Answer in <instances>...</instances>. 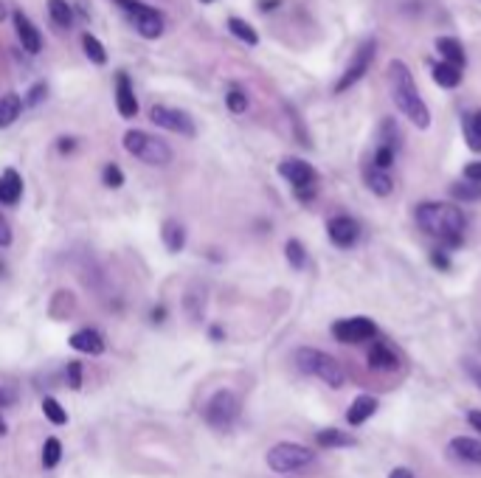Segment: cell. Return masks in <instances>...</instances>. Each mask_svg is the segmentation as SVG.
<instances>
[{"label": "cell", "instance_id": "5b68a950", "mask_svg": "<svg viewBox=\"0 0 481 478\" xmlns=\"http://www.w3.org/2000/svg\"><path fill=\"white\" fill-rule=\"evenodd\" d=\"M113 3H116L118 8L127 11L130 23L135 25V31H138L144 39H158V37H164L166 23H164V14H161L158 8H152V6H147V3H141V0H113Z\"/></svg>", "mask_w": 481, "mask_h": 478}, {"label": "cell", "instance_id": "60d3db41", "mask_svg": "<svg viewBox=\"0 0 481 478\" xmlns=\"http://www.w3.org/2000/svg\"><path fill=\"white\" fill-rule=\"evenodd\" d=\"M465 180H473V183H481V161H473L465 166Z\"/></svg>", "mask_w": 481, "mask_h": 478}, {"label": "cell", "instance_id": "681fc988", "mask_svg": "<svg viewBox=\"0 0 481 478\" xmlns=\"http://www.w3.org/2000/svg\"><path fill=\"white\" fill-rule=\"evenodd\" d=\"M6 17H8V8H6V3H3V0H0V23H3V20H6Z\"/></svg>", "mask_w": 481, "mask_h": 478}, {"label": "cell", "instance_id": "603a6c76", "mask_svg": "<svg viewBox=\"0 0 481 478\" xmlns=\"http://www.w3.org/2000/svg\"><path fill=\"white\" fill-rule=\"evenodd\" d=\"M315 445L318 448H352L355 436H349L346 431H338V428H324L315 434Z\"/></svg>", "mask_w": 481, "mask_h": 478}, {"label": "cell", "instance_id": "816d5d0a", "mask_svg": "<svg viewBox=\"0 0 481 478\" xmlns=\"http://www.w3.org/2000/svg\"><path fill=\"white\" fill-rule=\"evenodd\" d=\"M200 3H214V0H200Z\"/></svg>", "mask_w": 481, "mask_h": 478}, {"label": "cell", "instance_id": "52a82bcc", "mask_svg": "<svg viewBox=\"0 0 481 478\" xmlns=\"http://www.w3.org/2000/svg\"><path fill=\"white\" fill-rule=\"evenodd\" d=\"M203 417H206V422H209L212 428L229 431V428L237 422V417H240V397H237L234 391H229V388L217 391V394L206 403Z\"/></svg>", "mask_w": 481, "mask_h": 478}, {"label": "cell", "instance_id": "836d02e7", "mask_svg": "<svg viewBox=\"0 0 481 478\" xmlns=\"http://www.w3.org/2000/svg\"><path fill=\"white\" fill-rule=\"evenodd\" d=\"M394 155H397V149H391V147L380 144V147L375 149L372 166H375V169H383V172H389V169H391V164H394Z\"/></svg>", "mask_w": 481, "mask_h": 478}, {"label": "cell", "instance_id": "f546056e", "mask_svg": "<svg viewBox=\"0 0 481 478\" xmlns=\"http://www.w3.org/2000/svg\"><path fill=\"white\" fill-rule=\"evenodd\" d=\"M229 31H231L237 39L248 42V45H256V42H259L256 28H253L248 20H242V17H229Z\"/></svg>", "mask_w": 481, "mask_h": 478}, {"label": "cell", "instance_id": "8992f818", "mask_svg": "<svg viewBox=\"0 0 481 478\" xmlns=\"http://www.w3.org/2000/svg\"><path fill=\"white\" fill-rule=\"evenodd\" d=\"M315 459V453L298 442H279L267 451V467L273 473H296L301 467H307Z\"/></svg>", "mask_w": 481, "mask_h": 478}, {"label": "cell", "instance_id": "d6986e66", "mask_svg": "<svg viewBox=\"0 0 481 478\" xmlns=\"http://www.w3.org/2000/svg\"><path fill=\"white\" fill-rule=\"evenodd\" d=\"M23 197V180L14 169H6L0 178V203L3 206H17Z\"/></svg>", "mask_w": 481, "mask_h": 478}, {"label": "cell", "instance_id": "484cf974", "mask_svg": "<svg viewBox=\"0 0 481 478\" xmlns=\"http://www.w3.org/2000/svg\"><path fill=\"white\" fill-rule=\"evenodd\" d=\"M434 82L439 85V87H448V90H453V87H459L462 85V71L459 68H453V65H448V62H439V65H434Z\"/></svg>", "mask_w": 481, "mask_h": 478}, {"label": "cell", "instance_id": "7402d4cb", "mask_svg": "<svg viewBox=\"0 0 481 478\" xmlns=\"http://www.w3.org/2000/svg\"><path fill=\"white\" fill-rule=\"evenodd\" d=\"M23 113V99L17 93H6L0 96V130L11 127Z\"/></svg>", "mask_w": 481, "mask_h": 478}, {"label": "cell", "instance_id": "d4e9b609", "mask_svg": "<svg viewBox=\"0 0 481 478\" xmlns=\"http://www.w3.org/2000/svg\"><path fill=\"white\" fill-rule=\"evenodd\" d=\"M462 127H465V141L473 152H481V110L476 113H465L462 116Z\"/></svg>", "mask_w": 481, "mask_h": 478}, {"label": "cell", "instance_id": "7dc6e473", "mask_svg": "<svg viewBox=\"0 0 481 478\" xmlns=\"http://www.w3.org/2000/svg\"><path fill=\"white\" fill-rule=\"evenodd\" d=\"M164 318H166V307H155V310H152V321L161 324Z\"/></svg>", "mask_w": 481, "mask_h": 478}, {"label": "cell", "instance_id": "f35d334b", "mask_svg": "<svg viewBox=\"0 0 481 478\" xmlns=\"http://www.w3.org/2000/svg\"><path fill=\"white\" fill-rule=\"evenodd\" d=\"M45 96H48V85H45V82H39V85H34V87L28 90V96L23 99V104H28V107H37V104H39Z\"/></svg>", "mask_w": 481, "mask_h": 478}, {"label": "cell", "instance_id": "44dd1931", "mask_svg": "<svg viewBox=\"0 0 481 478\" xmlns=\"http://www.w3.org/2000/svg\"><path fill=\"white\" fill-rule=\"evenodd\" d=\"M363 178H366V186L372 189V195H377V197H389V195L394 192V180H391V175L383 172V169L369 166Z\"/></svg>", "mask_w": 481, "mask_h": 478}, {"label": "cell", "instance_id": "f6af8a7d", "mask_svg": "<svg viewBox=\"0 0 481 478\" xmlns=\"http://www.w3.org/2000/svg\"><path fill=\"white\" fill-rule=\"evenodd\" d=\"M59 152H73V147H76V141L73 138H59Z\"/></svg>", "mask_w": 481, "mask_h": 478}, {"label": "cell", "instance_id": "4316f807", "mask_svg": "<svg viewBox=\"0 0 481 478\" xmlns=\"http://www.w3.org/2000/svg\"><path fill=\"white\" fill-rule=\"evenodd\" d=\"M48 14H51L54 25H59V28L73 25V8L68 6V0H48Z\"/></svg>", "mask_w": 481, "mask_h": 478}, {"label": "cell", "instance_id": "e0dca14e", "mask_svg": "<svg viewBox=\"0 0 481 478\" xmlns=\"http://www.w3.org/2000/svg\"><path fill=\"white\" fill-rule=\"evenodd\" d=\"M375 411H377V397H372V394H360V397H355L352 400V405H349V411H346V422L349 425H363L366 419H372L375 417Z\"/></svg>", "mask_w": 481, "mask_h": 478}, {"label": "cell", "instance_id": "4dcf8cb0", "mask_svg": "<svg viewBox=\"0 0 481 478\" xmlns=\"http://www.w3.org/2000/svg\"><path fill=\"white\" fill-rule=\"evenodd\" d=\"M284 256H287V262H290L293 270H301L307 264V250H304V245L298 239H287L284 242Z\"/></svg>", "mask_w": 481, "mask_h": 478}, {"label": "cell", "instance_id": "ab89813d", "mask_svg": "<svg viewBox=\"0 0 481 478\" xmlns=\"http://www.w3.org/2000/svg\"><path fill=\"white\" fill-rule=\"evenodd\" d=\"M431 262H434V267H439V270H451V259H448V250H442V247L431 250Z\"/></svg>", "mask_w": 481, "mask_h": 478}, {"label": "cell", "instance_id": "83f0119b", "mask_svg": "<svg viewBox=\"0 0 481 478\" xmlns=\"http://www.w3.org/2000/svg\"><path fill=\"white\" fill-rule=\"evenodd\" d=\"M451 197L453 200H462V203H479L481 200V183L473 180H459L451 186Z\"/></svg>", "mask_w": 481, "mask_h": 478}, {"label": "cell", "instance_id": "e575fe53", "mask_svg": "<svg viewBox=\"0 0 481 478\" xmlns=\"http://www.w3.org/2000/svg\"><path fill=\"white\" fill-rule=\"evenodd\" d=\"M226 107H229L234 116H242V113L248 110V96L242 93L240 87H231V90L226 93Z\"/></svg>", "mask_w": 481, "mask_h": 478}, {"label": "cell", "instance_id": "74e56055", "mask_svg": "<svg viewBox=\"0 0 481 478\" xmlns=\"http://www.w3.org/2000/svg\"><path fill=\"white\" fill-rule=\"evenodd\" d=\"M65 380H68V388H73V391L82 388V363H79V360H71V363H68Z\"/></svg>", "mask_w": 481, "mask_h": 478}, {"label": "cell", "instance_id": "ffe728a7", "mask_svg": "<svg viewBox=\"0 0 481 478\" xmlns=\"http://www.w3.org/2000/svg\"><path fill=\"white\" fill-rule=\"evenodd\" d=\"M437 51L442 54V59L448 62V65H453V68H465V62H468V56H465V48H462V42L459 39H453V37H439L437 39Z\"/></svg>", "mask_w": 481, "mask_h": 478}, {"label": "cell", "instance_id": "7a4b0ae2", "mask_svg": "<svg viewBox=\"0 0 481 478\" xmlns=\"http://www.w3.org/2000/svg\"><path fill=\"white\" fill-rule=\"evenodd\" d=\"M389 87H391V99L400 107V113L417 130H428L431 127V110L422 102V96L417 90V82H414V76H411V71H408V65L403 59H394L389 65Z\"/></svg>", "mask_w": 481, "mask_h": 478}, {"label": "cell", "instance_id": "30bf717a", "mask_svg": "<svg viewBox=\"0 0 481 478\" xmlns=\"http://www.w3.org/2000/svg\"><path fill=\"white\" fill-rule=\"evenodd\" d=\"M377 326L372 318H363V315H355V318H341L332 324V338L338 343H363L369 338H375Z\"/></svg>", "mask_w": 481, "mask_h": 478}, {"label": "cell", "instance_id": "f1b7e54d", "mask_svg": "<svg viewBox=\"0 0 481 478\" xmlns=\"http://www.w3.org/2000/svg\"><path fill=\"white\" fill-rule=\"evenodd\" d=\"M82 51H85V56L93 62V65H104L107 62V51H104V45L99 42V37H93L90 31L87 34H82Z\"/></svg>", "mask_w": 481, "mask_h": 478}, {"label": "cell", "instance_id": "7c38bea8", "mask_svg": "<svg viewBox=\"0 0 481 478\" xmlns=\"http://www.w3.org/2000/svg\"><path fill=\"white\" fill-rule=\"evenodd\" d=\"M327 237H329L332 245H338V247H352L358 242V237H360V226L352 217L338 214V217H332L327 223Z\"/></svg>", "mask_w": 481, "mask_h": 478}, {"label": "cell", "instance_id": "277c9868", "mask_svg": "<svg viewBox=\"0 0 481 478\" xmlns=\"http://www.w3.org/2000/svg\"><path fill=\"white\" fill-rule=\"evenodd\" d=\"M124 149L150 166H166L172 161V147L164 138L150 135L144 130H127L124 133Z\"/></svg>", "mask_w": 481, "mask_h": 478}, {"label": "cell", "instance_id": "ba28073f", "mask_svg": "<svg viewBox=\"0 0 481 478\" xmlns=\"http://www.w3.org/2000/svg\"><path fill=\"white\" fill-rule=\"evenodd\" d=\"M375 54H377V42H375V39H363V42L358 45L355 56L349 59V68H346V71L341 73V79L335 82V93H343V90H349L352 85H358V82L369 73Z\"/></svg>", "mask_w": 481, "mask_h": 478}, {"label": "cell", "instance_id": "2e32d148", "mask_svg": "<svg viewBox=\"0 0 481 478\" xmlns=\"http://www.w3.org/2000/svg\"><path fill=\"white\" fill-rule=\"evenodd\" d=\"M68 343H71V349H76L82 355H102L104 352V338L96 329H79L71 335Z\"/></svg>", "mask_w": 481, "mask_h": 478}, {"label": "cell", "instance_id": "1f68e13d", "mask_svg": "<svg viewBox=\"0 0 481 478\" xmlns=\"http://www.w3.org/2000/svg\"><path fill=\"white\" fill-rule=\"evenodd\" d=\"M42 414H45V419L54 422V425H65V422H68L65 408H62L54 397H45V400H42Z\"/></svg>", "mask_w": 481, "mask_h": 478}, {"label": "cell", "instance_id": "d6a6232c", "mask_svg": "<svg viewBox=\"0 0 481 478\" xmlns=\"http://www.w3.org/2000/svg\"><path fill=\"white\" fill-rule=\"evenodd\" d=\"M59 459H62V442L54 439V436L45 439V445H42V467H56Z\"/></svg>", "mask_w": 481, "mask_h": 478}, {"label": "cell", "instance_id": "4fadbf2b", "mask_svg": "<svg viewBox=\"0 0 481 478\" xmlns=\"http://www.w3.org/2000/svg\"><path fill=\"white\" fill-rule=\"evenodd\" d=\"M11 20H14V31H17V39H20L23 51L39 54L42 51V34H39V28L23 14V8H14L11 11Z\"/></svg>", "mask_w": 481, "mask_h": 478}, {"label": "cell", "instance_id": "ee69618b", "mask_svg": "<svg viewBox=\"0 0 481 478\" xmlns=\"http://www.w3.org/2000/svg\"><path fill=\"white\" fill-rule=\"evenodd\" d=\"M389 478H414V470H411V467H394V470L389 473Z\"/></svg>", "mask_w": 481, "mask_h": 478}, {"label": "cell", "instance_id": "6da1fadb", "mask_svg": "<svg viewBox=\"0 0 481 478\" xmlns=\"http://www.w3.org/2000/svg\"><path fill=\"white\" fill-rule=\"evenodd\" d=\"M414 220L417 226L428 234V237L439 239L442 250H456L465 245V226L468 217L459 206L451 203H437V200H425L414 209Z\"/></svg>", "mask_w": 481, "mask_h": 478}, {"label": "cell", "instance_id": "8fae6325", "mask_svg": "<svg viewBox=\"0 0 481 478\" xmlns=\"http://www.w3.org/2000/svg\"><path fill=\"white\" fill-rule=\"evenodd\" d=\"M279 175L293 186V192L310 189V186H315V180H318V172H315L307 161H301V158H287V161H281V164H279Z\"/></svg>", "mask_w": 481, "mask_h": 478}, {"label": "cell", "instance_id": "c3c4849f", "mask_svg": "<svg viewBox=\"0 0 481 478\" xmlns=\"http://www.w3.org/2000/svg\"><path fill=\"white\" fill-rule=\"evenodd\" d=\"M212 338L220 341V338H223V329H220V326H212Z\"/></svg>", "mask_w": 481, "mask_h": 478}, {"label": "cell", "instance_id": "8d00e7d4", "mask_svg": "<svg viewBox=\"0 0 481 478\" xmlns=\"http://www.w3.org/2000/svg\"><path fill=\"white\" fill-rule=\"evenodd\" d=\"M102 180H104L107 189H121V186H124V172H121L116 164H107L104 172H102Z\"/></svg>", "mask_w": 481, "mask_h": 478}, {"label": "cell", "instance_id": "bcb514c9", "mask_svg": "<svg viewBox=\"0 0 481 478\" xmlns=\"http://www.w3.org/2000/svg\"><path fill=\"white\" fill-rule=\"evenodd\" d=\"M468 422L481 434V411H470V414H468Z\"/></svg>", "mask_w": 481, "mask_h": 478}, {"label": "cell", "instance_id": "9a60e30c", "mask_svg": "<svg viewBox=\"0 0 481 478\" xmlns=\"http://www.w3.org/2000/svg\"><path fill=\"white\" fill-rule=\"evenodd\" d=\"M451 453H453V459H459V462H465V465L481 467V442L479 439L456 436V439H451Z\"/></svg>", "mask_w": 481, "mask_h": 478}, {"label": "cell", "instance_id": "5bb4252c", "mask_svg": "<svg viewBox=\"0 0 481 478\" xmlns=\"http://www.w3.org/2000/svg\"><path fill=\"white\" fill-rule=\"evenodd\" d=\"M116 107H118L121 118H135L138 116V99H135L133 82H130V76L124 71L116 76Z\"/></svg>", "mask_w": 481, "mask_h": 478}, {"label": "cell", "instance_id": "ac0fdd59", "mask_svg": "<svg viewBox=\"0 0 481 478\" xmlns=\"http://www.w3.org/2000/svg\"><path fill=\"white\" fill-rule=\"evenodd\" d=\"M366 360H369V369H375V372H394V369L400 366V357H397L386 343H380V341L372 343Z\"/></svg>", "mask_w": 481, "mask_h": 478}, {"label": "cell", "instance_id": "9c48e42d", "mask_svg": "<svg viewBox=\"0 0 481 478\" xmlns=\"http://www.w3.org/2000/svg\"><path fill=\"white\" fill-rule=\"evenodd\" d=\"M150 118H152L155 127H164V130H169V133H181V135H186V138H195V133H197L192 116L183 113V110H178V107L155 104V107L150 110Z\"/></svg>", "mask_w": 481, "mask_h": 478}, {"label": "cell", "instance_id": "3957f363", "mask_svg": "<svg viewBox=\"0 0 481 478\" xmlns=\"http://www.w3.org/2000/svg\"><path fill=\"white\" fill-rule=\"evenodd\" d=\"M296 366H298V372L324 380L329 388H341V386L346 383L343 366H341L332 355H327V352H321V349H310V346L296 349Z\"/></svg>", "mask_w": 481, "mask_h": 478}, {"label": "cell", "instance_id": "d590c367", "mask_svg": "<svg viewBox=\"0 0 481 478\" xmlns=\"http://www.w3.org/2000/svg\"><path fill=\"white\" fill-rule=\"evenodd\" d=\"M380 144H386V147H391V149H397L400 147V130H397V124L391 121V118H386L383 121V127H380Z\"/></svg>", "mask_w": 481, "mask_h": 478}, {"label": "cell", "instance_id": "b9f144b4", "mask_svg": "<svg viewBox=\"0 0 481 478\" xmlns=\"http://www.w3.org/2000/svg\"><path fill=\"white\" fill-rule=\"evenodd\" d=\"M6 245H11V228H8L6 217L0 214V247H6Z\"/></svg>", "mask_w": 481, "mask_h": 478}, {"label": "cell", "instance_id": "7bdbcfd3", "mask_svg": "<svg viewBox=\"0 0 481 478\" xmlns=\"http://www.w3.org/2000/svg\"><path fill=\"white\" fill-rule=\"evenodd\" d=\"M14 403V391L11 388H0V408H8Z\"/></svg>", "mask_w": 481, "mask_h": 478}, {"label": "cell", "instance_id": "f907efd6", "mask_svg": "<svg viewBox=\"0 0 481 478\" xmlns=\"http://www.w3.org/2000/svg\"><path fill=\"white\" fill-rule=\"evenodd\" d=\"M6 434V422H3V417H0V436Z\"/></svg>", "mask_w": 481, "mask_h": 478}, {"label": "cell", "instance_id": "cb8c5ba5", "mask_svg": "<svg viewBox=\"0 0 481 478\" xmlns=\"http://www.w3.org/2000/svg\"><path fill=\"white\" fill-rule=\"evenodd\" d=\"M161 237H164V245H166L172 253H181L183 245H186V228H183L178 220H166L164 228H161Z\"/></svg>", "mask_w": 481, "mask_h": 478}]
</instances>
